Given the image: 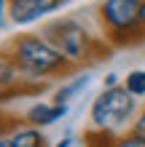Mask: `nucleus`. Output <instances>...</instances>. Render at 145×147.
<instances>
[{
	"instance_id": "1",
	"label": "nucleus",
	"mask_w": 145,
	"mask_h": 147,
	"mask_svg": "<svg viewBox=\"0 0 145 147\" xmlns=\"http://www.w3.org/2000/svg\"><path fill=\"white\" fill-rule=\"evenodd\" d=\"M11 54L16 70H19L22 80H48V78H65L75 72L78 67L67 62L65 54L59 51L51 40H46L40 32H30V35H16L5 46Z\"/></svg>"
},
{
	"instance_id": "2",
	"label": "nucleus",
	"mask_w": 145,
	"mask_h": 147,
	"mask_svg": "<svg viewBox=\"0 0 145 147\" xmlns=\"http://www.w3.org/2000/svg\"><path fill=\"white\" fill-rule=\"evenodd\" d=\"M40 35L54 43L65 54V59L73 62L75 67H81L89 59H97L99 48L110 46V43H102L97 35H91V30L83 22H78L75 16H54V19H48L40 27Z\"/></svg>"
},
{
	"instance_id": "3",
	"label": "nucleus",
	"mask_w": 145,
	"mask_h": 147,
	"mask_svg": "<svg viewBox=\"0 0 145 147\" xmlns=\"http://www.w3.org/2000/svg\"><path fill=\"white\" fill-rule=\"evenodd\" d=\"M137 102L129 91L121 86H116V88H102L94 99H91V107H89V128H94V131H121L126 126H134V120H137Z\"/></svg>"
},
{
	"instance_id": "4",
	"label": "nucleus",
	"mask_w": 145,
	"mask_h": 147,
	"mask_svg": "<svg viewBox=\"0 0 145 147\" xmlns=\"http://www.w3.org/2000/svg\"><path fill=\"white\" fill-rule=\"evenodd\" d=\"M99 24L105 30V43L110 46H132L145 40L142 0H102Z\"/></svg>"
},
{
	"instance_id": "5",
	"label": "nucleus",
	"mask_w": 145,
	"mask_h": 147,
	"mask_svg": "<svg viewBox=\"0 0 145 147\" xmlns=\"http://www.w3.org/2000/svg\"><path fill=\"white\" fill-rule=\"evenodd\" d=\"M65 0H8V19L19 27L38 24L40 19L57 13Z\"/></svg>"
},
{
	"instance_id": "6",
	"label": "nucleus",
	"mask_w": 145,
	"mask_h": 147,
	"mask_svg": "<svg viewBox=\"0 0 145 147\" xmlns=\"http://www.w3.org/2000/svg\"><path fill=\"white\" fill-rule=\"evenodd\" d=\"M67 118V105H57V102H35L24 110V123L27 126H35V128H46V126H54L59 120Z\"/></svg>"
},
{
	"instance_id": "7",
	"label": "nucleus",
	"mask_w": 145,
	"mask_h": 147,
	"mask_svg": "<svg viewBox=\"0 0 145 147\" xmlns=\"http://www.w3.org/2000/svg\"><path fill=\"white\" fill-rule=\"evenodd\" d=\"M8 136H11V147H46L43 131L27 123H16Z\"/></svg>"
},
{
	"instance_id": "8",
	"label": "nucleus",
	"mask_w": 145,
	"mask_h": 147,
	"mask_svg": "<svg viewBox=\"0 0 145 147\" xmlns=\"http://www.w3.org/2000/svg\"><path fill=\"white\" fill-rule=\"evenodd\" d=\"M91 83V72H81V75H73L54 91V102L57 105H70V102L78 96V94Z\"/></svg>"
},
{
	"instance_id": "9",
	"label": "nucleus",
	"mask_w": 145,
	"mask_h": 147,
	"mask_svg": "<svg viewBox=\"0 0 145 147\" xmlns=\"http://www.w3.org/2000/svg\"><path fill=\"white\" fill-rule=\"evenodd\" d=\"M0 86H8V88H22L24 86L19 70H16L14 59H11V54L5 48L0 51Z\"/></svg>"
},
{
	"instance_id": "10",
	"label": "nucleus",
	"mask_w": 145,
	"mask_h": 147,
	"mask_svg": "<svg viewBox=\"0 0 145 147\" xmlns=\"http://www.w3.org/2000/svg\"><path fill=\"white\" fill-rule=\"evenodd\" d=\"M124 88L134 99H145V70H132L124 75Z\"/></svg>"
},
{
	"instance_id": "11",
	"label": "nucleus",
	"mask_w": 145,
	"mask_h": 147,
	"mask_svg": "<svg viewBox=\"0 0 145 147\" xmlns=\"http://www.w3.org/2000/svg\"><path fill=\"white\" fill-rule=\"evenodd\" d=\"M110 147H145V134H137V131H126V134H118Z\"/></svg>"
},
{
	"instance_id": "12",
	"label": "nucleus",
	"mask_w": 145,
	"mask_h": 147,
	"mask_svg": "<svg viewBox=\"0 0 145 147\" xmlns=\"http://www.w3.org/2000/svg\"><path fill=\"white\" fill-rule=\"evenodd\" d=\"M24 91H30L27 86H22V88H8V86H0V107L3 105H8L11 99H16V96H22Z\"/></svg>"
},
{
	"instance_id": "13",
	"label": "nucleus",
	"mask_w": 145,
	"mask_h": 147,
	"mask_svg": "<svg viewBox=\"0 0 145 147\" xmlns=\"http://www.w3.org/2000/svg\"><path fill=\"white\" fill-rule=\"evenodd\" d=\"M14 126H16V123L5 115V110L0 107V134H11V128H14Z\"/></svg>"
},
{
	"instance_id": "14",
	"label": "nucleus",
	"mask_w": 145,
	"mask_h": 147,
	"mask_svg": "<svg viewBox=\"0 0 145 147\" xmlns=\"http://www.w3.org/2000/svg\"><path fill=\"white\" fill-rule=\"evenodd\" d=\"M121 83H124V78L110 72V75H105V80H102V88H116V86H121Z\"/></svg>"
},
{
	"instance_id": "15",
	"label": "nucleus",
	"mask_w": 145,
	"mask_h": 147,
	"mask_svg": "<svg viewBox=\"0 0 145 147\" xmlns=\"http://www.w3.org/2000/svg\"><path fill=\"white\" fill-rule=\"evenodd\" d=\"M132 131H137V134H145V107L140 110V115H137V120H134Z\"/></svg>"
},
{
	"instance_id": "16",
	"label": "nucleus",
	"mask_w": 145,
	"mask_h": 147,
	"mask_svg": "<svg viewBox=\"0 0 145 147\" xmlns=\"http://www.w3.org/2000/svg\"><path fill=\"white\" fill-rule=\"evenodd\" d=\"M73 144H75V139H73V136H65V139H59L54 147H73Z\"/></svg>"
},
{
	"instance_id": "17",
	"label": "nucleus",
	"mask_w": 145,
	"mask_h": 147,
	"mask_svg": "<svg viewBox=\"0 0 145 147\" xmlns=\"http://www.w3.org/2000/svg\"><path fill=\"white\" fill-rule=\"evenodd\" d=\"M8 13V0H0V24H3V16Z\"/></svg>"
},
{
	"instance_id": "18",
	"label": "nucleus",
	"mask_w": 145,
	"mask_h": 147,
	"mask_svg": "<svg viewBox=\"0 0 145 147\" xmlns=\"http://www.w3.org/2000/svg\"><path fill=\"white\" fill-rule=\"evenodd\" d=\"M0 147H11V136L8 134H0Z\"/></svg>"
},
{
	"instance_id": "19",
	"label": "nucleus",
	"mask_w": 145,
	"mask_h": 147,
	"mask_svg": "<svg viewBox=\"0 0 145 147\" xmlns=\"http://www.w3.org/2000/svg\"><path fill=\"white\" fill-rule=\"evenodd\" d=\"M142 27H145V0H142Z\"/></svg>"
},
{
	"instance_id": "20",
	"label": "nucleus",
	"mask_w": 145,
	"mask_h": 147,
	"mask_svg": "<svg viewBox=\"0 0 145 147\" xmlns=\"http://www.w3.org/2000/svg\"><path fill=\"white\" fill-rule=\"evenodd\" d=\"M65 3H67V0H65Z\"/></svg>"
}]
</instances>
